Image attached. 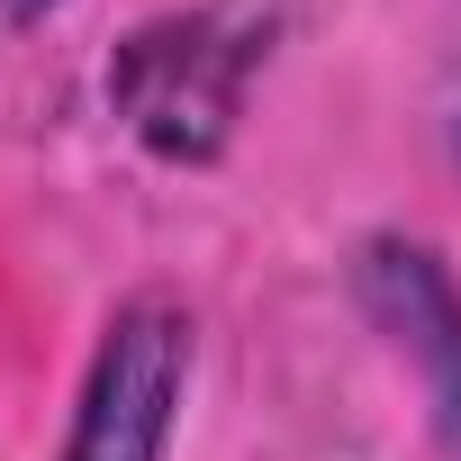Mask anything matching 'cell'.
<instances>
[{"label":"cell","mask_w":461,"mask_h":461,"mask_svg":"<svg viewBox=\"0 0 461 461\" xmlns=\"http://www.w3.org/2000/svg\"><path fill=\"white\" fill-rule=\"evenodd\" d=\"M181 380H190V317L163 299L118 308V326L82 380V416H73L64 461H163Z\"/></svg>","instance_id":"6da1fadb"}]
</instances>
